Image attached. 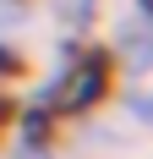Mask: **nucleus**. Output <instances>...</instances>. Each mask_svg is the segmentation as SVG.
I'll return each mask as SVG.
<instances>
[{
	"label": "nucleus",
	"mask_w": 153,
	"mask_h": 159,
	"mask_svg": "<svg viewBox=\"0 0 153 159\" xmlns=\"http://www.w3.org/2000/svg\"><path fill=\"white\" fill-rule=\"evenodd\" d=\"M16 159H49V154H44V148H22Z\"/></svg>",
	"instance_id": "f257e3e1"
}]
</instances>
